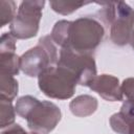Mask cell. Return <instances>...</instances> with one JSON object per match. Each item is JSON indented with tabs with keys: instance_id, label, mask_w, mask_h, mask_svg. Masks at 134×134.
<instances>
[{
	"instance_id": "14",
	"label": "cell",
	"mask_w": 134,
	"mask_h": 134,
	"mask_svg": "<svg viewBox=\"0 0 134 134\" xmlns=\"http://www.w3.org/2000/svg\"><path fill=\"white\" fill-rule=\"evenodd\" d=\"M91 2H84V1H50L49 5L52 8L53 12L63 15V16H67L72 14L73 12L77 10L79 8H81L82 6L89 4Z\"/></svg>"
},
{
	"instance_id": "1",
	"label": "cell",
	"mask_w": 134,
	"mask_h": 134,
	"mask_svg": "<svg viewBox=\"0 0 134 134\" xmlns=\"http://www.w3.org/2000/svg\"><path fill=\"white\" fill-rule=\"evenodd\" d=\"M96 3L100 5V8L94 17L103 23L105 28H110V40L117 46L127 45L134 30V9L124 1Z\"/></svg>"
},
{
	"instance_id": "8",
	"label": "cell",
	"mask_w": 134,
	"mask_h": 134,
	"mask_svg": "<svg viewBox=\"0 0 134 134\" xmlns=\"http://www.w3.org/2000/svg\"><path fill=\"white\" fill-rule=\"evenodd\" d=\"M88 87L108 102H120L124 98L119 80L111 74L96 75Z\"/></svg>"
},
{
	"instance_id": "2",
	"label": "cell",
	"mask_w": 134,
	"mask_h": 134,
	"mask_svg": "<svg viewBox=\"0 0 134 134\" xmlns=\"http://www.w3.org/2000/svg\"><path fill=\"white\" fill-rule=\"evenodd\" d=\"M106 28L94 16H84L69 21L66 44L63 48H69L79 53L93 54L105 37Z\"/></svg>"
},
{
	"instance_id": "11",
	"label": "cell",
	"mask_w": 134,
	"mask_h": 134,
	"mask_svg": "<svg viewBox=\"0 0 134 134\" xmlns=\"http://www.w3.org/2000/svg\"><path fill=\"white\" fill-rule=\"evenodd\" d=\"M21 70L20 57L16 52H1L0 53V74L18 75Z\"/></svg>"
},
{
	"instance_id": "13",
	"label": "cell",
	"mask_w": 134,
	"mask_h": 134,
	"mask_svg": "<svg viewBox=\"0 0 134 134\" xmlns=\"http://www.w3.org/2000/svg\"><path fill=\"white\" fill-rule=\"evenodd\" d=\"M16 109L12 102L0 98V128L5 129L15 124Z\"/></svg>"
},
{
	"instance_id": "17",
	"label": "cell",
	"mask_w": 134,
	"mask_h": 134,
	"mask_svg": "<svg viewBox=\"0 0 134 134\" xmlns=\"http://www.w3.org/2000/svg\"><path fill=\"white\" fill-rule=\"evenodd\" d=\"M16 38L10 32L2 34L0 38V53L1 52H16Z\"/></svg>"
},
{
	"instance_id": "9",
	"label": "cell",
	"mask_w": 134,
	"mask_h": 134,
	"mask_svg": "<svg viewBox=\"0 0 134 134\" xmlns=\"http://www.w3.org/2000/svg\"><path fill=\"white\" fill-rule=\"evenodd\" d=\"M134 121V103L124 100L120 110L111 115L109 124L117 134H128L131 124Z\"/></svg>"
},
{
	"instance_id": "3",
	"label": "cell",
	"mask_w": 134,
	"mask_h": 134,
	"mask_svg": "<svg viewBox=\"0 0 134 134\" xmlns=\"http://www.w3.org/2000/svg\"><path fill=\"white\" fill-rule=\"evenodd\" d=\"M59 55L58 46L50 35L43 36L36 46L29 48L20 57L21 70L29 77H38L47 68L58 64Z\"/></svg>"
},
{
	"instance_id": "19",
	"label": "cell",
	"mask_w": 134,
	"mask_h": 134,
	"mask_svg": "<svg viewBox=\"0 0 134 134\" xmlns=\"http://www.w3.org/2000/svg\"><path fill=\"white\" fill-rule=\"evenodd\" d=\"M1 134H39V133L32 132V131L26 132L19 124H14L5 129H2Z\"/></svg>"
},
{
	"instance_id": "4",
	"label": "cell",
	"mask_w": 134,
	"mask_h": 134,
	"mask_svg": "<svg viewBox=\"0 0 134 134\" xmlns=\"http://www.w3.org/2000/svg\"><path fill=\"white\" fill-rule=\"evenodd\" d=\"M77 81L67 69L55 65L47 68L38 76L39 89L47 97L68 99L73 96Z\"/></svg>"
},
{
	"instance_id": "6",
	"label": "cell",
	"mask_w": 134,
	"mask_h": 134,
	"mask_svg": "<svg viewBox=\"0 0 134 134\" xmlns=\"http://www.w3.org/2000/svg\"><path fill=\"white\" fill-rule=\"evenodd\" d=\"M57 65L70 71L75 76L80 86L88 87L97 75L93 54L79 53L69 48H61Z\"/></svg>"
},
{
	"instance_id": "20",
	"label": "cell",
	"mask_w": 134,
	"mask_h": 134,
	"mask_svg": "<svg viewBox=\"0 0 134 134\" xmlns=\"http://www.w3.org/2000/svg\"><path fill=\"white\" fill-rule=\"evenodd\" d=\"M130 45H131V47L134 49V30H133V32H132V35H131V39H130Z\"/></svg>"
},
{
	"instance_id": "12",
	"label": "cell",
	"mask_w": 134,
	"mask_h": 134,
	"mask_svg": "<svg viewBox=\"0 0 134 134\" xmlns=\"http://www.w3.org/2000/svg\"><path fill=\"white\" fill-rule=\"evenodd\" d=\"M19 91L18 81L8 74H0V98L13 102Z\"/></svg>"
},
{
	"instance_id": "18",
	"label": "cell",
	"mask_w": 134,
	"mask_h": 134,
	"mask_svg": "<svg viewBox=\"0 0 134 134\" xmlns=\"http://www.w3.org/2000/svg\"><path fill=\"white\" fill-rule=\"evenodd\" d=\"M121 92L128 100L134 103V77H127L120 84Z\"/></svg>"
},
{
	"instance_id": "10",
	"label": "cell",
	"mask_w": 134,
	"mask_h": 134,
	"mask_svg": "<svg viewBox=\"0 0 134 134\" xmlns=\"http://www.w3.org/2000/svg\"><path fill=\"white\" fill-rule=\"evenodd\" d=\"M98 107L97 99L89 94L75 96L69 104L70 112L76 117H87L92 115Z\"/></svg>"
},
{
	"instance_id": "7",
	"label": "cell",
	"mask_w": 134,
	"mask_h": 134,
	"mask_svg": "<svg viewBox=\"0 0 134 134\" xmlns=\"http://www.w3.org/2000/svg\"><path fill=\"white\" fill-rule=\"evenodd\" d=\"M62 118L61 109L52 102L38 100L26 117L30 131L39 134H49Z\"/></svg>"
},
{
	"instance_id": "16",
	"label": "cell",
	"mask_w": 134,
	"mask_h": 134,
	"mask_svg": "<svg viewBox=\"0 0 134 134\" xmlns=\"http://www.w3.org/2000/svg\"><path fill=\"white\" fill-rule=\"evenodd\" d=\"M38 100L39 99L37 97H34L31 95H23V96L19 97L15 105L16 113L20 117L26 119L27 115L29 114V112L31 111V109L34 108V106L36 105V103Z\"/></svg>"
},
{
	"instance_id": "15",
	"label": "cell",
	"mask_w": 134,
	"mask_h": 134,
	"mask_svg": "<svg viewBox=\"0 0 134 134\" xmlns=\"http://www.w3.org/2000/svg\"><path fill=\"white\" fill-rule=\"evenodd\" d=\"M17 5L12 0L0 1V27H4L6 24H10L16 17Z\"/></svg>"
},
{
	"instance_id": "21",
	"label": "cell",
	"mask_w": 134,
	"mask_h": 134,
	"mask_svg": "<svg viewBox=\"0 0 134 134\" xmlns=\"http://www.w3.org/2000/svg\"><path fill=\"white\" fill-rule=\"evenodd\" d=\"M128 134H134V121L131 124L130 129H129V133Z\"/></svg>"
},
{
	"instance_id": "5",
	"label": "cell",
	"mask_w": 134,
	"mask_h": 134,
	"mask_svg": "<svg viewBox=\"0 0 134 134\" xmlns=\"http://www.w3.org/2000/svg\"><path fill=\"white\" fill-rule=\"evenodd\" d=\"M44 5V0L22 1L15 19L9 25V32L17 40H27L36 37L39 31Z\"/></svg>"
}]
</instances>
